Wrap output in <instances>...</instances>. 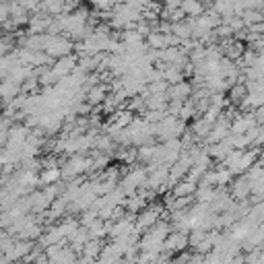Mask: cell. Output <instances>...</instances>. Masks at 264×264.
Returning a JSON list of instances; mask_svg holds the SVG:
<instances>
[{
	"label": "cell",
	"mask_w": 264,
	"mask_h": 264,
	"mask_svg": "<svg viewBox=\"0 0 264 264\" xmlns=\"http://www.w3.org/2000/svg\"><path fill=\"white\" fill-rule=\"evenodd\" d=\"M229 194L233 201L237 203H246L252 196V182L246 178V175H235L231 186H229Z\"/></svg>",
	"instance_id": "1"
},
{
	"label": "cell",
	"mask_w": 264,
	"mask_h": 264,
	"mask_svg": "<svg viewBox=\"0 0 264 264\" xmlns=\"http://www.w3.org/2000/svg\"><path fill=\"white\" fill-rule=\"evenodd\" d=\"M165 252L173 254V252H186L190 248L188 244V233H180V231H171L165 239V244H163Z\"/></svg>",
	"instance_id": "2"
},
{
	"label": "cell",
	"mask_w": 264,
	"mask_h": 264,
	"mask_svg": "<svg viewBox=\"0 0 264 264\" xmlns=\"http://www.w3.org/2000/svg\"><path fill=\"white\" fill-rule=\"evenodd\" d=\"M192 93H194L192 83H188V81L178 83V85H169V89H167L169 101H188L192 97Z\"/></svg>",
	"instance_id": "3"
},
{
	"label": "cell",
	"mask_w": 264,
	"mask_h": 264,
	"mask_svg": "<svg viewBox=\"0 0 264 264\" xmlns=\"http://www.w3.org/2000/svg\"><path fill=\"white\" fill-rule=\"evenodd\" d=\"M198 190V182H192V180H182L178 182L173 188H171V194L175 198H188V196H194Z\"/></svg>",
	"instance_id": "4"
},
{
	"label": "cell",
	"mask_w": 264,
	"mask_h": 264,
	"mask_svg": "<svg viewBox=\"0 0 264 264\" xmlns=\"http://www.w3.org/2000/svg\"><path fill=\"white\" fill-rule=\"evenodd\" d=\"M101 250H103V246L99 244V239H89V241L85 244V248H83V254H81V256H87V258H91V260H99Z\"/></svg>",
	"instance_id": "5"
},
{
	"label": "cell",
	"mask_w": 264,
	"mask_h": 264,
	"mask_svg": "<svg viewBox=\"0 0 264 264\" xmlns=\"http://www.w3.org/2000/svg\"><path fill=\"white\" fill-rule=\"evenodd\" d=\"M39 182L46 186H54V184L62 182V169H46L39 175Z\"/></svg>",
	"instance_id": "6"
},
{
	"label": "cell",
	"mask_w": 264,
	"mask_h": 264,
	"mask_svg": "<svg viewBox=\"0 0 264 264\" xmlns=\"http://www.w3.org/2000/svg\"><path fill=\"white\" fill-rule=\"evenodd\" d=\"M182 11H184V15L186 17H190V19H198L201 15H205V5H201V3H182Z\"/></svg>",
	"instance_id": "7"
},
{
	"label": "cell",
	"mask_w": 264,
	"mask_h": 264,
	"mask_svg": "<svg viewBox=\"0 0 264 264\" xmlns=\"http://www.w3.org/2000/svg\"><path fill=\"white\" fill-rule=\"evenodd\" d=\"M207 235H209V231H205V229H201V227H194V229L188 233V244H190V248L194 250L198 244H203V241L207 239Z\"/></svg>",
	"instance_id": "8"
},
{
	"label": "cell",
	"mask_w": 264,
	"mask_h": 264,
	"mask_svg": "<svg viewBox=\"0 0 264 264\" xmlns=\"http://www.w3.org/2000/svg\"><path fill=\"white\" fill-rule=\"evenodd\" d=\"M159 264H175V262H173V260H161Z\"/></svg>",
	"instance_id": "9"
}]
</instances>
